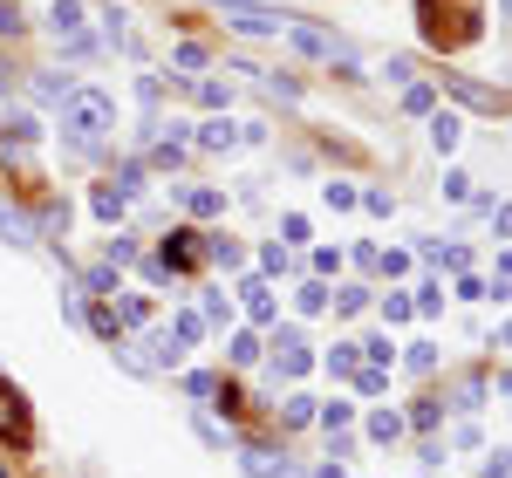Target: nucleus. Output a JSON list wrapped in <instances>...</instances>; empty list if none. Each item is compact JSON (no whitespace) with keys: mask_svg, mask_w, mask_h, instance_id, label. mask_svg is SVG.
Instances as JSON below:
<instances>
[{"mask_svg":"<svg viewBox=\"0 0 512 478\" xmlns=\"http://www.w3.org/2000/svg\"><path fill=\"white\" fill-rule=\"evenodd\" d=\"M274 362H280V376H308V369H315L308 342H301L294 328H280V335H274Z\"/></svg>","mask_w":512,"mask_h":478,"instance_id":"nucleus-5","label":"nucleus"},{"mask_svg":"<svg viewBox=\"0 0 512 478\" xmlns=\"http://www.w3.org/2000/svg\"><path fill=\"white\" fill-rule=\"evenodd\" d=\"M478 403H485V383H478V376H465V383H458V410H465V417H472Z\"/></svg>","mask_w":512,"mask_h":478,"instance_id":"nucleus-31","label":"nucleus"},{"mask_svg":"<svg viewBox=\"0 0 512 478\" xmlns=\"http://www.w3.org/2000/svg\"><path fill=\"white\" fill-rule=\"evenodd\" d=\"M260 260H267V274H287V267H294V260H287V246H280V239H274V246H267V253H260Z\"/></svg>","mask_w":512,"mask_h":478,"instance_id":"nucleus-38","label":"nucleus"},{"mask_svg":"<svg viewBox=\"0 0 512 478\" xmlns=\"http://www.w3.org/2000/svg\"><path fill=\"white\" fill-rule=\"evenodd\" d=\"M110 301H117V321H123V328H144V321H151V301H144V294H123V287H117Z\"/></svg>","mask_w":512,"mask_h":478,"instance_id":"nucleus-15","label":"nucleus"},{"mask_svg":"<svg viewBox=\"0 0 512 478\" xmlns=\"http://www.w3.org/2000/svg\"><path fill=\"white\" fill-rule=\"evenodd\" d=\"M280 424H315V397H287L280 403Z\"/></svg>","mask_w":512,"mask_h":478,"instance_id":"nucleus-20","label":"nucleus"},{"mask_svg":"<svg viewBox=\"0 0 512 478\" xmlns=\"http://www.w3.org/2000/svg\"><path fill=\"white\" fill-rule=\"evenodd\" d=\"M369 349V369H383V362H396V349H390V335H376V342H362Z\"/></svg>","mask_w":512,"mask_h":478,"instance_id":"nucleus-36","label":"nucleus"},{"mask_svg":"<svg viewBox=\"0 0 512 478\" xmlns=\"http://www.w3.org/2000/svg\"><path fill=\"white\" fill-rule=\"evenodd\" d=\"M294 308H301V315H321V308H328V287H321V280H308V287L294 294Z\"/></svg>","mask_w":512,"mask_h":478,"instance_id":"nucleus-21","label":"nucleus"},{"mask_svg":"<svg viewBox=\"0 0 512 478\" xmlns=\"http://www.w3.org/2000/svg\"><path fill=\"white\" fill-rule=\"evenodd\" d=\"M205 321H219V328L233 321V308H226V294H205Z\"/></svg>","mask_w":512,"mask_h":478,"instance_id":"nucleus-37","label":"nucleus"},{"mask_svg":"<svg viewBox=\"0 0 512 478\" xmlns=\"http://www.w3.org/2000/svg\"><path fill=\"white\" fill-rule=\"evenodd\" d=\"M110 185H117L123 199H137V192H144V164H123V171L110 178Z\"/></svg>","mask_w":512,"mask_h":478,"instance_id":"nucleus-25","label":"nucleus"},{"mask_svg":"<svg viewBox=\"0 0 512 478\" xmlns=\"http://www.w3.org/2000/svg\"><path fill=\"white\" fill-rule=\"evenodd\" d=\"M499 274H506V280H512V253H499Z\"/></svg>","mask_w":512,"mask_h":478,"instance_id":"nucleus-43","label":"nucleus"},{"mask_svg":"<svg viewBox=\"0 0 512 478\" xmlns=\"http://www.w3.org/2000/svg\"><path fill=\"white\" fill-rule=\"evenodd\" d=\"M444 199L465 205V199H472V178H465V171H451V178H444Z\"/></svg>","mask_w":512,"mask_h":478,"instance_id":"nucleus-33","label":"nucleus"},{"mask_svg":"<svg viewBox=\"0 0 512 478\" xmlns=\"http://www.w3.org/2000/svg\"><path fill=\"white\" fill-rule=\"evenodd\" d=\"M205 62H212V55H205L198 41H178V69H205Z\"/></svg>","mask_w":512,"mask_h":478,"instance_id":"nucleus-34","label":"nucleus"},{"mask_svg":"<svg viewBox=\"0 0 512 478\" xmlns=\"http://www.w3.org/2000/svg\"><path fill=\"white\" fill-rule=\"evenodd\" d=\"M369 438H376V444H396V438H403V417H396V410H376V417H369Z\"/></svg>","mask_w":512,"mask_h":478,"instance_id":"nucleus-18","label":"nucleus"},{"mask_svg":"<svg viewBox=\"0 0 512 478\" xmlns=\"http://www.w3.org/2000/svg\"><path fill=\"white\" fill-rule=\"evenodd\" d=\"M410 424H417V431H437V403L424 397V403H417V410H410Z\"/></svg>","mask_w":512,"mask_h":478,"instance_id":"nucleus-39","label":"nucleus"},{"mask_svg":"<svg viewBox=\"0 0 512 478\" xmlns=\"http://www.w3.org/2000/svg\"><path fill=\"white\" fill-rule=\"evenodd\" d=\"M280 478H301V472H294V465H287V472H280Z\"/></svg>","mask_w":512,"mask_h":478,"instance_id":"nucleus-46","label":"nucleus"},{"mask_svg":"<svg viewBox=\"0 0 512 478\" xmlns=\"http://www.w3.org/2000/svg\"><path fill=\"white\" fill-rule=\"evenodd\" d=\"M55 110H62V137L76 144L82 158H89V151H103V144H110V130H117V103H110L103 89H69Z\"/></svg>","mask_w":512,"mask_h":478,"instance_id":"nucleus-1","label":"nucleus"},{"mask_svg":"<svg viewBox=\"0 0 512 478\" xmlns=\"http://www.w3.org/2000/svg\"><path fill=\"white\" fill-rule=\"evenodd\" d=\"M403 110H410V117H431V89L410 82V89H403Z\"/></svg>","mask_w":512,"mask_h":478,"instance_id":"nucleus-27","label":"nucleus"},{"mask_svg":"<svg viewBox=\"0 0 512 478\" xmlns=\"http://www.w3.org/2000/svg\"><path fill=\"white\" fill-rule=\"evenodd\" d=\"M21 28H28V14H21V0H0V35L14 41Z\"/></svg>","mask_w":512,"mask_h":478,"instance_id":"nucleus-24","label":"nucleus"},{"mask_svg":"<svg viewBox=\"0 0 512 478\" xmlns=\"http://www.w3.org/2000/svg\"><path fill=\"white\" fill-rule=\"evenodd\" d=\"M198 151H233L239 144V123H226V117H205L198 123V137H192Z\"/></svg>","mask_w":512,"mask_h":478,"instance_id":"nucleus-9","label":"nucleus"},{"mask_svg":"<svg viewBox=\"0 0 512 478\" xmlns=\"http://www.w3.org/2000/svg\"><path fill=\"white\" fill-rule=\"evenodd\" d=\"M212 14L239 28V35H287V21L294 14H280V7H260V0H212Z\"/></svg>","mask_w":512,"mask_h":478,"instance_id":"nucleus-2","label":"nucleus"},{"mask_svg":"<svg viewBox=\"0 0 512 478\" xmlns=\"http://www.w3.org/2000/svg\"><path fill=\"white\" fill-rule=\"evenodd\" d=\"M123 205H130V199H123L117 185H96V192H89V212H96V219H103V226H110V233H117V219H123Z\"/></svg>","mask_w":512,"mask_h":478,"instance_id":"nucleus-11","label":"nucleus"},{"mask_svg":"<svg viewBox=\"0 0 512 478\" xmlns=\"http://www.w3.org/2000/svg\"><path fill=\"white\" fill-rule=\"evenodd\" d=\"M239 301H246V315H253V321H274V294H267V280H239Z\"/></svg>","mask_w":512,"mask_h":478,"instance_id":"nucleus-13","label":"nucleus"},{"mask_svg":"<svg viewBox=\"0 0 512 478\" xmlns=\"http://www.w3.org/2000/svg\"><path fill=\"white\" fill-rule=\"evenodd\" d=\"M315 478H349V472H342V465H335V458H328V465H321V472Z\"/></svg>","mask_w":512,"mask_h":478,"instance_id":"nucleus-42","label":"nucleus"},{"mask_svg":"<svg viewBox=\"0 0 512 478\" xmlns=\"http://www.w3.org/2000/svg\"><path fill=\"white\" fill-rule=\"evenodd\" d=\"M0 239L28 253V246H41V226H35V219H28V212H14V205L0 199Z\"/></svg>","mask_w":512,"mask_h":478,"instance_id":"nucleus-6","label":"nucleus"},{"mask_svg":"<svg viewBox=\"0 0 512 478\" xmlns=\"http://www.w3.org/2000/svg\"><path fill=\"white\" fill-rule=\"evenodd\" d=\"M171 335H178V349H192V342H205V315H192V308H185V315L171 321Z\"/></svg>","mask_w":512,"mask_h":478,"instance_id":"nucleus-17","label":"nucleus"},{"mask_svg":"<svg viewBox=\"0 0 512 478\" xmlns=\"http://www.w3.org/2000/svg\"><path fill=\"white\" fill-rule=\"evenodd\" d=\"M321 205H328V212H349V205H355V185H342V178H335V185H321Z\"/></svg>","mask_w":512,"mask_h":478,"instance_id":"nucleus-23","label":"nucleus"},{"mask_svg":"<svg viewBox=\"0 0 512 478\" xmlns=\"http://www.w3.org/2000/svg\"><path fill=\"white\" fill-rule=\"evenodd\" d=\"M110 267H137V233H110Z\"/></svg>","mask_w":512,"mask_h":478,"instance_id":"nucleus-19","label":"nucleus"},{"mask_svg":"<svg viewBox=\"0 0 512 478\" xmlns=\"http://www.w3.org/2000/svg\"><path fill=\"white\" fill-rule=\"evenodd\" d=\"M0 438H14V444L35 438V410H28V397L14 383H0Z\"/></svg>","mask_w":512,"mask_h":478,"instance_id":"nucleus-4","label":"nucleus"},{"mask_svg":"<svg viewBox=\"0 0 512 478\" xmlns=\"http://www.w3.org/2000/svg\"><path fill=\"white\" fill-rule=\"evenodd\" d=\"M0 478H7V472H0Z\"/></svg>","mask_w":512,"mask_h":478,"instance_id":"nucleus-47","label":"nucleus"},{"mask_svg":"<svg viewBox=\"0 0 512 478\" xmlns=\"http://www.w3.org/2000/svg\"><path fill=\"white\" fill-rule=\"evenodd\" d=\"M499 14H506V21H512V0H499Z\"/></svg>","mask_w":512,"mask_h":478,"instance_id":"nucleus-45","label":"nucleus"},{"mask_svg":"<svg viewBox=\"0 0 512 478\" xmlns=\"http://www.w3.org/2000/svg\"><path fill=\"white\" fill-rule=\"evenodd\" d=\"M410 308H417V315H437V308H444V287H437V280H424V287H417V301H410Z\"/></svg>","mask_w":512,"mask_h":478,"instance_id":"nucleus-26","label":"nucleus"},{"mask_svg":"<svg viewBox=\"0 0 512 478\" xmlns=\"http://www.w3.org/2000/svg\"><path fill=\"white\" fill-rule=\"evenodd\" d=\"M48 35L55 41L82 35V0H55V7H48Z\"/></svg>","mask_w":512,"mask_h":478,"instance_id":"nucleus-10","label":"nucleus"},{"mask_svg":"<svg viewBox=\"0 0 512 478\" xmlns=\"http://www.w3.org/2000/svg\"><path fill=\"white\" fill-rule=\"evenodd\" d=\"M499 342H506V349H512V321H506V328H499Z\"/></svg>","mask_w":512,"mask_h":478,"instance_id":"nucleus-44","label":"nucleus"},{"mask_svg":"<svg viewBox=\"0 0 512 478\" xmlns=\"http://www.w3.org/2000/svg\"><path fill=\"white\" fill-rule=\"evenodd\" d=\"M192 431H198V438H205V444H212V451H226V431H219V424H212L205 410H198V417H192Z\"/></svg>","mask_w":512,"mask_h":478,"instance_id":"nucleus-32","label":"nucleus"},{"mask_svg":"<svg viewBox=\"0 0 512 478\" xmlns=\"http://www.w3.org/2000/svg\"><path fill=\"white\" fill-rule=\"evenodd\" d=\"M328 369H335V376H355V342H335V349H328Z\"/></svg>","mask_w":512,"mask_h":478,"instance_id":"nucleus-30","label":"nucleus"},{"mask_svg":"<svg viewBox=\"0 0 512 478\" xmlns=\"http://www.w3.org/2000/svg\"><path fill=\"white\" fill-rule=\"evenodd\" d=\"M444 89H451L465 110H499V89H485V82H472V76H444Z\"/></svg>","mask_w":512,"mask_h":478,"instance_id":"nucleus-8","label":"nucleus"},{"mask_svg":"<svg viewBox=\"0 0 512 478\" xmlns=\"http://www.w3.org/2000/svg\"><path fill=\"white\" fill-rule=\"evenodd\" d=\"M69 89H76V82H69V76H35V96H41V103H62Z\"/></svg>","mask_w":512,"mask_h":478,"instance_id":"nucleus-22","label":"nucleus"},{"mask_svg":"<svg viewBox=\"0 0 512 478\" xmlns=\"http://www.w3.org/2000/svg\"><path fill=\"white\" fill-rule=\"evenodd\" d=\"M185 212H192V219H219V212H226V192H212V185H185Z\"/></svg>","mask_w":512,"mask_h":478,"instance_id":"nucleus-12","label":"nucleus"},{"mask_svg":"<svg viewBox=\"0 0 512 478\" xmlns=\"http://www.w3.org/2000/svg\"><path fill=\"white\" fill-rule=\"evenodd\" d=\"M403 362H410L417 376H431V369H437V349H431V342H410V356H403Z\"/></svg>","mask_w":512,"mask_h":478,"instance_id":"nucleus-28","label":"nucleus"},{"mask_svg":"<svg viewBox=\"0 0 512 478\" xmlns=\"http://www.w3.org/2000/svg\"><path fill=\"white\" fill-rule=\"evenodd\" d=\"M349 383L362 390V397H383V383H390V376H383V369H355Z\"/></svg>","mask_w":512,"mask_h":478,"instance_id":"nucleus-29","label":"nucleus"},{"mask_svg":"<svg viewBox=\"0 0 512 478\" xmlns=\"http://www.w3.org/2000/svg\"><path fill=\"white\" fill-rule=\"evenodd\" d=\"M233 362H260V342L253 335H233Z\"/></svg>","mask_w":512,"mask_h":478,"instance_id":"nucleus-40","label":"nucleus"},{"mask_svg":"<svg viewBox=\"0 0 512 478\" xmlns=\"http://www.w3.org/2000/svg\"><path fill=\"white\" fill-rule=\"evenodd\" d=\"M335 308H342V315H355V308H369V287H342V294H335Z\"/></svg>","mask_w":512,"mask_h":478,"instance_id":"nucleus-35","label":"nucleus"},{"mask_svg":"<svg viewBox=\"0 0 512 478\" xmlns=\"http://www.w3.org/2000/svg\"><path fill=\"white\" fill-rule=\"evenodd\" d=\"M239 472H246V478H280V472H287V458H280L274 444H246V451H239Z\"/></svg>","mask_w":512,"mask_h":478,"instance_id":"nucleus-7","label":"nucleus"},{"mask_svg":"<svg viewBox=\"0 0 512 478\" xmlns=\"http://www.w3.org/2000/svg\"><path fill=\"white\" fill-rule=\"evenodd\" d=\"M492 219H499V233L512 239V205H499V212H492Z\"/></svg>","mask_w":512,"mask_h":478,"instance_id":"nucleus-41","label":"nucleus"},{"mask_svg":"<svg viewBox=\"0 0 512 478\" xmlns=\"http://www.w3.org/2000/svg\"><path fill=\"white\" fill-rule=\"evenodd\" d=\"M82 294H117V267H82Z\"/></svg>","mask_w":512,"mask_h":478,"instance_id":"nucleus-16","label":"nucleus"},{"mask_svg":"<svg viewBox=\"0 0 512 478\" xmlns=\"http://www.w3.org/2000/svg\"><path fill=\"white\" fill-rule=\"evenodd\" d=\"M458 137H465V130H458V117H451V110H437V117H431V151H444V158H451V151H458Z\"/></svg>","mask_w":512,"mask_h":478,"instance_id":"nucleus-14","label":"nucleus"},{"mask_svg":"<svg viewBox=\"0 0 512 478\" xmlns=\"http://www.w3.org/2000/svg\"><path fill=\"white\" fill-rule=\"evenodd\" d=\"M164 274H198L205 267V233H192V226H178V233L164 239Z\"/></svg>","mask_w":512,"mask_h":478,"instance_id":"nucleus-3","label":"nucleus"}]
</instances>
